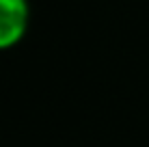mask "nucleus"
Here are the masks:
<instances>
[{
  "label": "nucleus",
  "mask_w": 149,
  "mask_h": 147,
  "mask_svg": "<svg viewBox=\"0 0 149 147\" xmlns=\"http://www.w3.org/2000/svg\"><path fill=\"white\" fill-rule=\"evenodd\" d=\"M28 0H0V52L15 48L28 30Z\"/></svg>",
  "instance_id": "f257e3e1"
}]
</instances>
